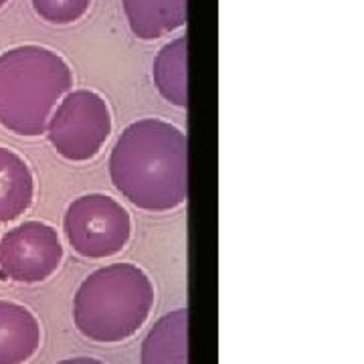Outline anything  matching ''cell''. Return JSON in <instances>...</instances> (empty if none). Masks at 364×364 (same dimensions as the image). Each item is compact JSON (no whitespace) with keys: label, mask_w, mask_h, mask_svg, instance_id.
Here are the masks:
<instances>
[{"label":"cell","mask_w":364,"mask_h":364,"mask_svg":"<svg viewBox=\"0 0 364 364\" xmlns=\"http://www.w3.org/2000/svg\"><path fill=\"white\" fill-rule=\"evenodd\" d=\"M116 191L140 210L168 213L188 198V138L174 124L144 117L119 134L109 154Z\"/></svg>","instance_id":"cell-1"},{"label":"cell","mask_w":364,"mask_h":364,"mask_svg":"<svg viewBox=\"0 0 364 364\" xmlns=\"http://www.w3.org/2000/svg\"><path fill=\"white\" fill-rule=\"evenodd\" d=\"M71 90V67L57 51L18 45L0 53V126L16 136L45 134L55 107Z\"/></svg>","instance_id":"cell-2"},{"label":"cell","mask_w":364,"mask_h":364,"mask_svg":"<svg viewBox=\"0 0 364 364\" xmlns=\"http://www.w3.org/2000/svg\"><path fill=\"white\" fill-rule=\"evenodd\" d=\"M154 286L132 263H112L83 279L73 298V320L85 338L117 344L132 338L150 318Z\"/></svg>","instance_id":"cell-3"},{"label":"cell","mask_w":364,"mask_h":364,"mask_svg":"<svg viewBox=\"0 0 364 364\" xmlns=\"http://www.w3.org/2000/svg\"><path fill=\"white\" fill-rule=\"evenodd\" d=\"M112 130L114 119L104 97L97 91L71 90L55 107L45 134L59 156L87 162L102 152Z\"/></svg>","instance_id":"cell-4"},{"label":"cell","mask_w":364,"mask_h":364,"mask_svg":"<svg viewBox=\"0 0 364 364\" xmlns=\"http://www.w3.org/2000/svg\"><path fill=\"white\" fill-rule=\"evenodd\" d=\"M63 231L75 253L87 259L114 257L130 243L132 217L122 203L102 193L75 198L65 210Z\"/></svg>","instance_id":"cell-5"},{"label":"cell","mask_w":364,"mask_h":364,"mask_svg":"<svg viewBox=\"0 0 364 364\" xmlns=\"http://www.w3.org/2000/svg\"><path fill=\"white\" fill-rule=\"evenodd\" d=\"M63 245L51 225L25 221L0 239V277L16 284H39L61 267Z\"/></svg>","instance_id":"cell-6"},{"label":"cell","mask_w":364,"mask_h":364,"mask_svg":"<svg viewBox=\"0 0 364 364\" xmlns=\"http://www.w3.org/2000/svg\"><path fill=\"white\" fill-rule=\"evenodd\" d=\"M41 346V324L28 308L0 299V364L28 363Z\"/></svg>","instance_id":"cell-7"},{"label":"cell","mask_w":364,"mask_h":364,"mask_svg":"<svg viewBox=\"0 0 364 364\" xmlns=\"http://www.w3.org/2000/svg\"><path fill=\"white\" fill-rule=\"evenodd\" d=\"M134 37L156 41L178 31L186 23L188 0H122Z\"/></svg>","instance_id":"cell-8"},{"label":"cell","mask_w":364,"mask_h":364,"mask_svg":"<svg viewBox=\"0 0 364 364\" xmlns=\"http://www.w3.org/2000/svg\"><path fill=\"white\" fill-rule=\"evenodd\" d=\"M35 176L23 156L0 146V225L16 221L33 205Z\"/></svg>","instance_id":"cell-9"},{"label":"cell","mask_w":364,"mask_h":364,"mask_svg":"<svg viewBox=\"0 0 364 364\" xmlns=\"http://www.w3.org/2000/svg\"><path fill=\"white\" fill-rule=\"evenodd\" d=\"M142 364H188V310L158 320L144 338Z\"/></svg>","instance_id":"cell-10"},{"label":"cell","mask_w":364,"mask_h":364,"mask_svg":"<svg viewBox=\"0 0 364 364\" xmlns=\"http://www.w3.org/2000/svg\"><path fill=\"white\" fill-rule=\"evenodd\" d=\"M152 77L158 93L176 107L188 105V41L176 37L158 51Z\"/></svg>","instance_id":"cell-11"},{"label":"cell","mask_w":364,"mask_h":364,"mask_svg":"<svg viewBox=\"0 0 364 364\" xmlns=\"http://www.w3.org/2000/svg\"><path fill=\"white\" fill-rule=\"evenodd\" d=\"M35 13L49 25L65 26L81 21L90 13L91 0H31Z\"/></svg>","instance_id":"cell-12"},{"label":"cell","mask_w":364,"mask_h":364,"mask_svg":"<svg viewBox=\"0 0 364 364\" xmlns=\"http://www.w3.org/2000/svg\"><path fill=\"white\" fill-rule=\"evenodd\" d=\"M59 364H105L97 358H87V356H79V358H69V360H63Z\"/></svg>","instance_id":"cell-13"},{"label":"cell","mask_w":364,"mask_h":364,"mask_svg":"<svg viewBox=\"0 0 364 364\" xmlns=\"http://www.w3.org/2000/svg\"><path fill=\"white\" fill-rule=\"evenodd\" d=\"M6 2H9V0H0V9H2V6H4Z\"/></svg>","instance_id":"cell-14"}]
</instances>
